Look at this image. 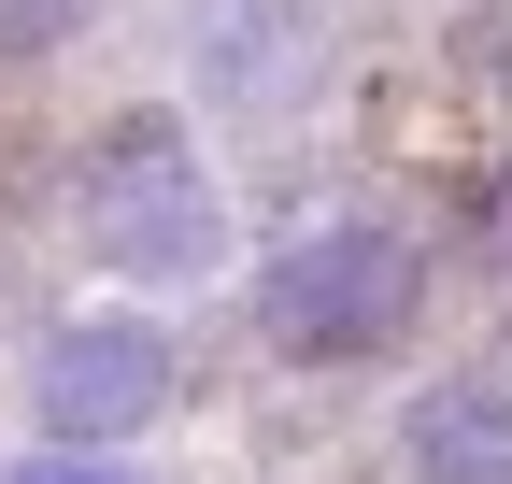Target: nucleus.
Masks as SVG:
<instances>
[{"instance_id":"f257e3e1","label":"nucleus","mask_w":512,"mask_h":484,"mask_svg":"<svg viewBox=\"0 0 512 484\" xmlns=\"http://www.w3.org/2000/svg\"><path fill=\"white\" fill-rule=\"evenodd\" d=\"M72 242L114 271V285H214L228 271V200L200 171V129L171 100H128L86 129L72 157Z\"/></svg>"},{"instance_id":"f03ea898","label":"nucleus","mask_w":512,"mask_h":484,"mask_svg":"<svg viewBox=\"0 0 512 484\" xmlns=\"http://www.w3.org/2000/svg\"><path fill=\"white\" fill-rule=\"evenodd\" d=\"M427 314V242L399 214H313L299 242L256 257V342L285 371H356V356H399Z\"/></svg>"},{"instance_id":"7ed1b4c3","label":"nucleus","mask_w":512,"mask_h":484,"mask_svg":"<svg viewBox=\"0 0 512 484\" xmlns=\"http://www.w3.org/2000/svg\"><path fill=\"white\" fill-rule=\"evenodd\" d=\"M171 385H185V356L157 314H72L29 356V428H43V456H114L171 413Z\"/></svg>"},{"instance_id":"20e7f679","label":"nucleus","mask_w":512,"mask_h":484,"mask_svg":"<svg viewBox=\"0 0 512 484\" xmlns=\"http://www.w3.org/2000/svg\"><path fill=\"white\" fill-rule=\"evenodd\" d=\"M342 72V15L328 0H214L200 29V100L242 114V129H299Z\"/></svg>"},{"instance_id":"39448f33","label":"nucleus","mask_w":512,"mask_h":484,"mask_svg":"<svg viewBox=\"0 0 512 484\" xmlns=\"http://www.w3.org/2000/svg\"><path fill=\"white\" fill-rule=\"evenodd\" d=\"M399 484H512V371H441L399 399Z\"/></svg>"},{"instance_id":"423d86ee","label":"nucleus","mask_w":512,"mask_h":484,"mask_svg":"<svg viewBox=\"0 0 512 484\" xmlns=\"http://www.w3.org/2000/svg\"><path fill=\"white\" fill-rule=\"evenodd\" d=\"M100 29V0H0V57H15V72H43V57H72Z\"/></svg>"},{"instance_id":"0eeeda50","label":"nucleus","mask_w":512,"mask_h":484,"mask_svg":"<svg viewBox=\"0 0 512 484\" xmlns=\"http://www.w3.org/2000/svg\"><path fill=\"white\" fill-rule=\"evenodd\" d=\"M456 72L484 86V114H512V0H470L456 15Z\"/></svg>"},{"instance_id":"6e6552de","label":"nucleus","mask_w":512,"mask_h":484,"mask_svg":"<svg viewBox=\"0 0 512 484\" xmlns=\"http://www.w3.org/2000/svg\"><path fill=\"white\" fill-rule=\"evenodd\" d=\"M456 228H470L484 257L512 271V157H498V171H470V186H456Z\"/></svg>"},{"instance_id":"1a4fd4ad","label":"nucleus","mask_w":512,"mask_h":484,"mask_svg":"<svg viewBox=\"0 0 512 484\" xmlns=\"http://www.w3.org/2000/svg\"><path fill=\"white\" fill-rule=\"evenodd\" d=\"M29 484H157V470H114V456H43Z\"/></svg>"},{"instance_id":"9d476101","label":"nucleus","mask_w":512,"mask_h":484,"mask_svg":"<svg viewBox=\"0 0 512 484\" xmlns=\"http://www.w3.org/2000/svg\"><path fill=\"white\" fill-rule=\"evenodd\" d=\"M498 371H512V314H498Z\"/></svg>"},{"instance_id":"9b49d317","label":"nucleus","mask_w":512,"mask_h":484,"mask_svg":"<svg viewBox=\"0 0 512 484\" xmlns=\"http://www.w3.org/2000/svg\"><path fill=\"white\" fill-rule=\"evenodd\" d=\"M0 484H29V470H0Z\"/></svg>"}]
</instances>
